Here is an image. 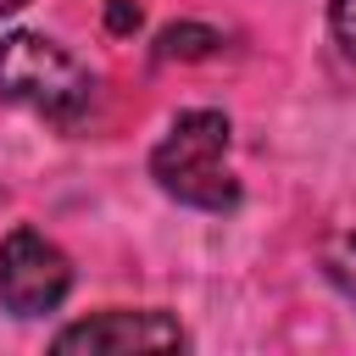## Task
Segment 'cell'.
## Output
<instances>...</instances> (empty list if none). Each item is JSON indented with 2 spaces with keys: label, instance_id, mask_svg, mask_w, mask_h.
<instances>
[{
  "label": "cell",
  "instance_id": "5b68a950",
  "mask_svg": "<svg viewBox=\"0 0 356 356\" xmlns=\"http://www.w3.org/2000/svg\"><path fill=\"white\" fill-rule=\"evenodd\" d=\"M217 44H222V33L206 28V22H167L156 33V56L161 61H206V56H217Z\"/></svg>",
  "mask_w": 356,
  "mask_h": 356
},
{
  "label": "cell",
  "instance_id": "ba28073f",
  "mask_svg": "<svg viewBox=\"0 0 356 356\" xmlns=\"http://www.w3.org/2000/svg\"><path fill=\"white\" fill-rule=\"evenodd\" d=\"M139 22H145V11H139L134 0H106V28H111L117 39H128V33H139Z\"/></svg>",
  "mask_w": 356,
  "mask_h": 356
},
{
  "label": "cell",
  "instance_id": "3957f363",
  "mask_svg": "<svg viewBox=\"0 0 356 356\" xmlns=\"http://www.w3.org/2000/svg\"><path fill=\"white\" fill-rule=\"evenodd\" d=\"M72 289V261L56 239L39 228H11L0 239V306L17 317H44L67 300Z\"/></svg>",
  "mask_w": 356,
  "mask_h": 356
},
{
  "label": "cell",
  "instance_id": "9c48e42d",
  "mask_svg": "<svg viewBox=\"0 0 356 356\" xmlns=\"http://www.w3.org/2000/svg\"><path fill=\"white\" fill-rule=\"evenodd\" d=\"M17 6H28V0H0V17H6V11H17Z\"/></svg>",
  "mask_w": 356,
  "mask_h": 356
},
{
  "label": "cell",
  "instance_id": "6da1fadb",
  "mask_svg": "<svg viewBox=\"0 0 356 356\" xmlns=\"http://www.w3.org/2000/svg\"><path fill=\"white\" fill-rule=\"evenodd\" d=\"M228 117L222 111H178L167 139L150 150V178L161 195L195 211H234L239 206V178L228 167Z\"/></svg>",
  "mask_w": 356,
  "mask_h": 356
},
{
  "label": "cell",
  "instance_id": "52a82bcc",
  "mask_svg": "<svg viewBox=\"0 0 356 356\" xmlns=\"http://www.w3.org/2000/svg\"><path fill=\"white\" fill-rule=\"evenodd\" d=\"M328 28L345 44V56H356V0H328Z\"/></svg>",
  "mask_w": 356,
  "mask_h": 356
},
{
  "label": "cell",
  "instance_id": "8992f818",
  "mask_svg": "<svg viewBox=\"0 0 356 356\" xmlns=\"http://www.w3.org/2000/svg\"><path fill=\"white\" fill-rule=\"evenodd\" d=\"M323 273H328V284H334L345 300H356V234H339V239L323 250Z\"/></svg>",
  "mask_w": 356,
  "mask_h": 356
},
{
  "label": "cell",
  "instance_id": "7a4b0ae2",
  "mask_svg": "<svg viewBox=\"0 0 356 356\" xmlns=\"http://www.w3.org/2000/svg\"><path fill=\"white\" fill-rule=\"evenodd\" d=\"M0 95L61 122V128H72L95 106V72L72 50H61L56 39L17 28V33L0 39Z\"/></svg>",
  "mask_w": 356,
  "mask_h": 356
},
{
  "label": "cell",
  "instance_id": "277c9868",
  "mask_svg": "<svg viewBox=\"0 0 356 356\" xmlns=\"http://www.w3.org/2000/svg\"><path fill=\"white\" fill-rule=\"evenodd\" d=\"M189 334L167 312H95L50 339L61 356H128V350H184Z\"/></svg>",
  "mask_w": 356,
  "mask_h": 356
}]
</instances>
